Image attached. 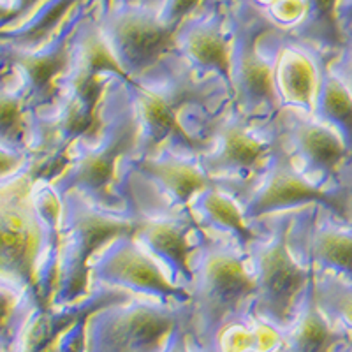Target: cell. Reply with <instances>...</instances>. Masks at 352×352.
I'll list each match as a JSON object with an SVG mask.
<instances>
[{
	"label": "cell",
	"instance_id": "22",
	"mask_svg": "<svg viewBox=\"0 0 352 352\" xmlns=\"http://www.w3.org/2000/svg\"><path fill=\"white\" fill-rule=\"evenodd\" d=\"M314 116L335 129L352 153V96L328 67L320 85Z\"/></svg>",
	"mask_w": 352,
	"mask_h": 352
},
{
	"label": "cell",
	"instance_id": "1",
	"mask_svg": "<svg viewBox=\"0 0 352 352\" xmlns=\"http://www.w3.org/2000/svg\"><path fill=\"white\" fill-rule=\"evenodd\" d=\"M127 87L143 132L136 157L175 153L201 159L210 148L215 118L232 100L231 88L222 78H201L180 53Z\"/></svg>",
	"mask_w": 352,
	"mask_h": 352
},
{
	"label": "cell",
	"instance_id": "15",
	"mask_svg": "<svg viewBox=\"0 0 352 352\" xmlns=\"http://www.w3.org/2000/svg\"><path fill=\"white\" fill-rule=\"evenodd\" d=\"M291 247L307 266L333 272L352 280V224H345L322 206L296 212Z\"/></svg>",
	"mask_w": 352,
	"mask_h": 352
},
{
	"label": "cell",
	"instance_id": "30",
	"mask_svg": "<svg viewBox=\"0 0 352 352\" xmlns=\"http://www.w3.org/2000/svg\"><path fill=\"white\" fill-rule=\"evenodd\" d=\"M164 352H194L190 344H188V336H187V328L180 329L176 333L175 338L171 340V344L168 345Z\"/></svg>",
	"mask_w": 352,
	"mask_h": 352
},
{
	"label": "cell",
	"instance_id": "10",
	"mask_svg": "<svg viewBox=\"0 0 352 352\" xmlns=\"http://www.w3.org/2000/svg\"><path fill=\"white\" fill-rule=\"evenodd\" d=\"M310 206H322L338 220L352 224V176L336 187H320L300 171L287 144L245 204V217L248 222H257Z\"/></svg>",
	"mask_w": 352,
	"mask_h": 352
},
{
	"label": "cell",
	"instance_id": "29",
	"mask_svg": "<svg viewBox=\"0 0 352 352\" xmlns=\"http://www.w3.org/2000/svg\"><path fill=\"white\" fill-rule=\"evenodd\" d=\"M166 0H115V6H124V8L141 9V11L153 12L159 16L160 11L164 9Z\"/></svg>",
	"mask_w": 352,
	"mask_h": 352
},
{
	"label": "cell",
	"instance_id": "11",
	"mask_svg": "<svg viewBox=\"0 0 352 352\" xmlns=\"http://www.w3.org/2000/svg\"><path fill=\"white\" fill-rule=\"evenodd\" d=\"M97 20L116 60L127 74V85L150 76L180 53L176 30L162 23L153 12L113 6L106 16Z\"/></svg>",
	"mask_w": 352,
	"mask_h": 352
},
{
	"label": "cell",
	"instance_id": "18",
	"mask_svg": "<svg viewBox=\"0 0 352 352\" xmlns=\"http://www.w3.org/2000/svg\"><path fill=\"white\" fill-rule=\"evenodd\" d=\"M34 113L36 108L23 78L9 65L0 64V146L30 153Z\"/></svg>",
	"mask_w": 352,
	"mask_h": 352
},
{
	"label": "cell",
	"instance_id": "24",
	"mask_svg": "<svg viewBox=\"0 0 352 352\" xmlns=\"http://www.w3.org/2000/svg\"><path fill=\"white\" fill-rule=\"evenodd\" d=\"M284 340V333L264 320L248 317L222 331L219 352H273Z\"/></svg>",
	"mask_w": 352,
	"mask_h": 352
},
{
	"label": "cell",
	"instance_id": "21",
	"mask_svg": "<svg viewBox=\"0 0 352 352\" xmlns=\"http://www.w3.org/2000/svg\"><path fill=\"white\" fill-rule=\"evenodd\" d=\"M336 6L338 0H307L303 20L285 36L307 44L331 62L345 46V36L336 18Z\"/></svg>",
	"mask_w": 352,
	"mask_h": 352
},
{
	"label": "cell",
	"instance_id": "20",
	"mask_svg": "<svg viewBox=\"0 0 352 352\" xmlns=\"http://www.w3.org/2000/svg\"><path fill=\"white\" fill-rule=\"evenodd\" d=\"M351 342V329L333 322L319 308L312 280L300 317L273 352H340Z\"/></svg>",
	"mask_w": 352,
	"mask_h": 352
},
{
	"label": "cell",
	"instance_id": "19",
	"mask_svg": "<svg viewBox=\"0 0 352 352\" xmlns=\"http://www.w3.org/2000/svg\"><path fill=\"white\" fill-rule=\"evenodd\" d=\"M190 210L201 228L229 238L245 254L261 238L256 222H248L245 217L243 204L222 187L208 188L199 194L190 204Z\"/></svg>",
	"mask_w": 352,
	"mask_h": 352
},
{
	"label": "cell",
	"instance_id": "31",
	"mask_svg": "<svg viewBox=\"0 0 352 352\" xmlns=\"http://www.w3.org/2000/svg\"><path fill=\"white\" fill-rule=\"evenodd\" d=\"M85 8L90 12H94L97 18L106 16L115 6V0H83Z\"/></svg>",
	"mask_w": 352,
	"mask_h": 352
},
{
	"label": "cell",
	"instance_id": "17",
	"mask_svg": "<svg viewBox=\"0 0 352 352\" xmlns=\"http://www.w3.org/2000/svg\"><path fill=\"white\" fill-rule=\"evenodd\" d=\"M328 64L319 52L282 34L275 52V87L282 108L314 115Z\"/></svg>",
	"mask_w": 352,
	"mask_h": 352
},
{
	"label": "cell",
	"instance_id": "16",
	"mask_svg": "<svg viewBox=\"0 0 352 352\" xmlns=\"http://www.w3.org/2000/svg\"><path fill=\"white\" fill-rule=\"evenodd\" d=\"M138 219L134 240L164 268L176 285L190 289L201 228L194 213H152L138 215Z\"/></svg>",
	"mask_w": 352,
	"mask_h": 352
},
{
	"label": "cell",
	"instance_id": "28",
	"mask_svg": "<svg viewBox=\"0 0 352 352\" xmlns=\"http://www.w3.org/2000/svg\"><path fill=\"white\" fill-rule=\"evenodd\" d=\"M336 18H338V23L345 36V43H347L349 37H352V0H338Z\"/></svg>",
	"mask_w": 352,
	"mask_h": 352
},
{
	"label": "cell",
	"instance_id": "32",
	"mask_svg": "<svg viewBox=\"0 0 352 352\" xmlns=\"http://www.w3.org/2000/svg\"><path fill=\"white\" fill-rule=\"evenodd\" d=\"M340 352H352V342H351V344H349V345H345V347L342 349Z\"/></svg>",
	"mask_w": 352,
	"mask_h": 352
},
{
	"label": "cell",
	"instance_id": "6",
	"mask_svg": "<svg viewBox=\"0 0 352 352\" xmlns=\"http://www.w3.org/2000/svg\"><path fill=\"white\" fill-rule=\"evenodd\" d=\"M294 215V212L278 213L257 220L266 229L247 252L257 284L250 317L282 333L298 320L314 280V268L307 266L291 247Z\"/></svg>",
	"mask_w": 352,
	"mask_h": 352
},
{
	"label": "cell",
	"instance_id": "7",
	"mask_svg": "<svg viewBox=\"0 0 352 352\" xmlns=\"http://www.w3.org/2000/svg\"><path fill=\"white\" fill-rule=\"evenodd\" d=\"M60 197L58 275L52 308L69 307L90 296L94 256L116 238L134 236L140 224L136 213L104 212L78 192Z\"/></svg>",
	"mask_w": 352,
	"mask_h": 352
},
{
	"label": "cell",
	"instance_id": "8",
	"mask_svg": "<svg viewBox=\"0 0 352 352\" xmlns=\"http://www.w3.org/2000/svg\"><path fill=\"white\" fill-rule=\"evenodd\" d=\"M232 30V106L254 118H273L282 102L275 87V52L282 32L250 0H228Z\"/></svg>",
	"mask_w": 352,
	"mask_h": 352
},
{
	"label": "cell",
	"instance_id": "4",
	"mask_svg": "<svg viewBox=\"0 0 352 352\" xmlns=\"http://www.w3.org/2000/svg\"><path fill=\"white\" fill-rule=\"evenodd\" d=\"M141 122L127 83L113 80L106 96V127L92 146L74 152L67 168L50 184L60 196L78 192L97 208L131 213L118 190L122 166L141 148Z\"/></svg>",
	"mask_w": 352,
	"mask_h": 352
},
{
	"label": "cell",
	"instance_id": "5",
	"mask_svg": "<svg viewBox=\"0 0 352 352\" xmlns=\"http://www.w3.org/2000/svg\"><path fill=\"white\" fill-rule=\"evenodd\" d=\"M287 144L278 115L254 118L238 111L229 100L215 118L210 148L199 160L206 175L236 196L245 208L273 160Z\"/></svg>",
	"mask_w": 352,
	"mask_h": 352
},
{
	"label": "cell",
	"instance_id": "9",
	"mask_svg": "<svg viewBox=\"0 0 352 352\" xmlns=\"http://www.w3.org/2000/svg\"><path fill=\"white\" fill-rule=\"evenodd\" d=\"M187 326L188 303L136 296L88 319L85 352H164Z\"/></svg>",
	"mask_w": 352,
	"mask_h": 352
},
{
	"label": "cell",
	"instance_id": "26",
	"mask_svg": "<svg viewBox=\"0 0 352 352\" xmlns=\"http://www.w3.org/2000/svg\"><path fill=\"white\" fill-rule=\"evenodd\" d=\"M34 157L28 152H18L0 146V185L16 178L18 175L32 168Z\"/></svg>",
	"mask_w": 352,
	"mask_h": 352
},
{
	"label": "cell",
	"instance_id": "2",
	"mask_svg": "<svg viewBox=\"0 0 352 352\" xmlns=\"http://www.w3.org/2000/svg\"><path fill=\"white\" fill-rule=\"evenodd\" d=\"M60 217V194L34 168L0 185V282L23 289L41 310L55 292Z\"/></svg>",
	"mask_w": 352,
	"mask_h": 352
},
{
	"label": "cell",
	"instance_id": "14",
	"mask_svg": "<svg viewBox=\"0 0 352 352\" xmlns=\"http://www.w3.org/2000/svg\"><path fill=\"white\" fill-rule=\"evenodd\" d=\"M178 52L203 74H215L232 94V30L228 0H210L176 30Z\"/></svg>",
	"mask_w": 352,
	"mask_h": 352
},
{
	"label": "cell",
	"instance_id": "25",
	"mask_svg": "<svg viewBox=\"0 0 352 352\" xmlns=\"http://www.w3.org/2000/svg\"><path fill=\"white\" fill-rule=\"evenodd\" d=\"M314 292L319 308L336 324L352 331V280L333 272L314 270Z\"/></svg>",
	"mask_w": 352,
	"mask_h": 352
},
{
	"label": "cell",
	"instance_id": "23",
	"mask_svg": "<svg viewBox=\"0 0 352 352\" xmlns=\"http://www.w3.org/2000/svg\"><path fill=\"white\" fill-rule=\"evenodd\" d=\"M36 310V301L23 289L0 282V349L16 351L21 333Z\"/></svg>",
	"mask_w": 352,
	"mask_h": 352
},
{
	"label": "cell",
	"instance_id": "13",
	"mask_svg": "<svg viewBox=\"0 0 352 352\" xmlns=\"http://www.w3.org/2000/svg\"><path fill=\"white\" fill-rule=\"evenodd\" d=\"M278 120L285 131L292 157L308 180L320 187H336L345 182V168L352 153L344 138L317 116L282 108Z\"/></svg>",
	"mask_w": 352,
	"mask_h": 352
},
{
	"label": "cell",
	"instance_id": "12",
	"mask_svg": "<svg viewBox=\"0 0 352 352\" xmlns=\"http://www.w3.org/2000/svg\"><path fill=\"white\" fill-rule=\"evenodd\" d=\"M94 280L106 287L124 289L134 296L168 303H188L190 291L176 285L164 268L134 236L116 238L92 261Z\"/></svg>",
	"mask_w": 352,
	"mask_h": 352
},
{
	"label": "cell",
	"instance_id": "27",
	"mask_svg": "<svg viewBox=\"0 0 352 352\" xmlns=\"http://www.w3.org/2000/svg\"><path fill=\"white\" fill-rule=\"evenodd\" d=\"M328 69L345 85L352 96V37H349L344 48L333 56Z\"/></svg>",
	"mask_w": 352,
	"mask_h": 352
},
{
	"label": "cell",
	"instance_id": "3",
	"mask_svg": "<svg viewBox=\"0 0 352 352\" xmlns=\"http://www.w3.org/2000/svg\"><path fill=\"white\" fill-rule=\"evenodd\" d=\"M188 301V344L194 352H219L226 328L248 319L257 294L256 276L232 240L199 228Z\"/></svg>",
	"mask_w": 352,
	"mask_h": 352
},
{
	"label": "cell",
	"instance_id": "33",
	"mask_svg": "<svg viewBox=\"0 0 352 352\" xmlns=\"http://www.w3.org/2000/svg\"><path fill=\"white\" fill-rule=\"evenodd\" d=\"M0 352H18V349L16 351H6V349H0Z\"/></svg>",
	"mask_w": 352,
	"mask_h": 352
}]
</instances>
